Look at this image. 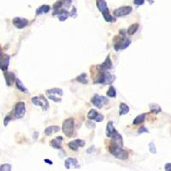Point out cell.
Returning <instances> with one entry per match:
<instances>
[{
    "instance_id": "1",
    "label": "cell",
    "mask_w": 171,
    "mask_h": 171,
    "mask_svg": "<svg viewBox=\"0 0 171 171\" xmlns=\"http://www.w3.org/2000/svg\"><path fill=\"white\" fill-rule=\"evenodd\" d=\"M126 33H127V30H121L120 31V36L115 37L114 49L116 52H118L120 50L126 49L131 44V40L126 37V35H125Z\"/></svg>"
},
{
    "instance_id": "2",
    "label": "cell",
    "mask_w": 171,
    "mask_h": 171,
    "mask_svg": "<svg viewBox=\"0 0 171 171\" xmlns=\"http://www.w3.org/2000/svg\"><path fill=\"white\" fill-rule=\"evenodd\" d=\"M109 152L114 157L120 160H126L128 157V152L124 150L122 146H119L114 142L111 143L109 146Z\"/></svg>"
},
{
    "instance_id": "3",
    "label": "cell",
    "mask_w": 171,
    "mask_h": 171,
    "mask_svg": "<svg viewBox=\"0 0 171 171\" xmlns=\"http://www.w3.org/2000/svg\"><path fill=\"white\" fill-rule=\"evenodd\" d=\"M75 129V121L73 118L66 119L62 123V131L67 137L70 138L74 133Z\"/></svg>"
},
{
    "instance_id": "4",
    "label": "cell",
    "mask_w": 171,
    "mask_h": 171,
    "mask_svg": "<svg viewBox=\"0 0 171 171\" xmlns=\"http://www.w3.org/2000/svg\"><path fill=\"white\" fill-rule=\"evenodd\" d=\"M26 113V105L24 102H18L15 106V109L13 110V115H14V117L15 119H20L22 118L24 116V115Z\"/></svg>"
},
{
    "instance_id": "5",
    "label": "cell",
    "mask_w": 171,
    "mask_h": 171,
    "mask_svg": "<svg viewBox=\"0 0 171 171\" xmlns=\"http://www.w3.org/2000/svg\"><path fill=\"white\" fill-rule=\"evenodd\" d=\"M10 61V56L3 52L2 48L0 46V69L6 71L9 68Z\"/></svg>"
},
{
    "instance_id": "6",
    "label": "cell",
    "mask_w": 171,
    "mask_h": 171,
    "mask_svg": "<svg viewBox=\"0 0 171 171\" xmlns=\"http://www.w3.org/2000/svg\"><path fill=\"white\" fill-rule=\"evenodd\" d=\"M32 102L35 105L40 106L43 110H47L48 108H49V103H48L47 99L43 95L32 98Z\"/></svg>"
},
{
    "instance_id": "7",
    "label": "cell",
    "mask_w": 171,
    "mask_h": 171,
    "mask_svg": "<svg viewBox=\"0 0 171 171\" xmlns=\"http://www.w3.org/2000/svg\"><path fill=\"white\" fill-rule=\"evenodd\" d=\"M91 102L92 103V105L96 106L97 108H99L101 109L103 107V105L107 104L108 103V99L105 98V96L99 95V94H95L92 98Z\"/></svg>"
},
{
    "instance_id": "8",
    "label": "cell",
    "mask_w": 171,
    "mask_h": 171,
    "mask_svg": "<svg viewBox=\"0 0 171 171\" xmlns=\"http://www.w3.org/2000/svg\"><path fill=\"white\" fill-rule=\"evenodd\" d=\"M132 10H133V8L131 6H122V7H120L118 9L114 10L113 14L116 17H122V16L130 14L132 12Z\"/></svg>"
},
{
    "instance_id": "9",
    "label": "cell",
    "mask_w": 171,
    "mask_h": 171,
    "mask_svg": "<svg viewBox=\"0 0 171 171\" xmlns=\"http://www.w3.org/2000/svg\"><path fill=\"white\" fill-rule=\"evenodd\" d=\"M12 23L14 24V26L15 28L19 29H22L24 28H26L27 26H29V21L26 18H22V17H15Z\"/></svg>"
},
{
    "instance_id": "10",
    "label": "cell",
    "mask_w": 171,
    "mask_h": 171,
    "mask_svg": "<svg viewBox=\"0 0 171 171\" xmlns=\"http://www.w3.org/2000/svg\"><path fill=\"white\" fill-rule=\"evenodd\" d=\"M87 118L90 119V120H94L97 122H103L105 116H104V115L100 114L97 110L92 109H91L90 111L88 112V114H87Z\"/></svg>"
},
{
    "instance_id": "11",
    "label": "cell",
    "mask_w": 171,
    "mask_h": 171,
    "mask_svg": "<svg viewBox=\"0 0 171 171\" xmlns=\"http://www.w3.org/2000/svg\"><path fill=\"white\" fill-rule=\"evenodd\" d=\"M53 15H57V17H58V19H59V21L63 22V21L68 19L69 16H70V13H69L68 10L61 8V9H58V10H54Z\"/></svg>"
},
{
    "instance_id": "12",
    "label": "cell",
    "mask_w": 171,
    "mask_h": 171,
    "mask_svg": "<svg viewBox=\"0 0 171 171\" xmlns=\"http://www.w3.org/2000/svg\"><path fill=\"white\" fill-rule=\"evenodd\" d=\"M71 2L72 0H59L54 4L53 9L58 10V9H61L62 7H65L66 9H68L71 6Z\"/></svg>"
},
{
    "instance_id": "13",
    "label": "cell",
    "mask_w": 171,
    "mask_h": 171,
    "mask_svg": "<svg viewBox=\"0 0 171 171\" xmlns=\"http://www.w3.org/2000/svg\"><path fill=\"white\" fill-rule=\"evenodd\" d=\"M69 149H71L73 151H77L79 147H82L85 146V141L82 140V139H75V140H73L68 144Z\"/></svg>"
},
{
    "instance_id": "14",
    "label": "cell",
    "mask_w": 171,
    "mask_h": 171,
    "mask_svg": "<svg viewBox=\"0 0 171 171\" xmlns=\"http://www.w3.org/2000/svg\"><path fill=\"white\" fill-rule=\"evenodd\" d=\"M112 67H113L112 62H111V60L109 58V55H108L107 57H106V59L105 60V62L98 66V69L105 71V70H109L110 69H112Z\"/></svg>"
},
{
    "instance_id": "15",
    "label": "cell",
    "mask_w": 171,
    "mask_h": 171,
    "mask_svg": "<svg viewBox=\"0 0 171 171\" xmlns=\"http://www.w3.org/2000/svg\"><path fill=\"white\" fill-rule=\"evenodd\" d=\"M4 75H5V81H6V84L8 86H11L13 85V83H14V81H15V74L14 73H12V72H7L6 71H4Z\"/></svg>"
},
{
    "instance_id": "16",
    "label": "cell",
    "mask_w": 171,
    "mask_h": 171,
    "mask_svg": "<svg viewBox=\"0 0 171 171\" xmlns=\"http://www.w3.org/2000/svg\"><path fill=\"white\" fill-rule=\"evenodd\" d=\"M116 132V128H114V124H113V122H109L107 123V126H106V131H105L106 136L109 137V138H111L112 135H113Z\"/></svg>"
},
{
    "instance_id": "17",
    "label": "cell",
    "mask_w": 171,
    "mask_h": 171,
    "mask_svg": "<svg viewBox=\"0 0 171 171\" xmlns=\"http://www.w3.org/2000/svg\"><path fill=\"white\" fill-rule=\"evenodd\" d=\"M77 163H78L77 159L73 158V157H69V158H67L66 160H65V162H64V166H65V168H66L67 169H69L72 166L78 168Z\"/></svg>"
},
{
    "instance_id": "18",
    "label": "cell",
    "mask_w": 171,
    "mask_h": 171,
    "mask_svg": "<svg viewBox=\"0 0 171 171\" xmlns=\"http://www.w3.org/2000/svg\"><path fill=\"white\" fill-rule=\"evenodd\" d=\"M102 15H103V17H104L105 22H116V18L113 17V16L110 15L108 8L102 12Z\"/></svg>"
},
{
    "instance_id": "19",
    "label": "cell",
    "mask_w": 171,
    "mask_h": 171,
    "mask_svg": "<svg viewBox=\"0 0 171 171\" xmlns=\"http://www.w3.org/2000/svg\"><path fill=\"white\" fill-rule=\"evenodd\" d=\"M62 139H63L62 137L58 136V137H57L56 139H52V140L51 141V143H50V145H51L53 148H55V149H61V148H62V146H61V143H62Z\"/></svg>"
},
{
    "instance_id": "20",
    "label": "cell",
    "mask_w": 171,
    "mask_h": 171,
    "mask_svg": "<svg viewBox=\"0 0 171 171\" xmlns=\"http://www.w3.org/2000/svg\"><path fill=\"white\" fill-rule=\"evenodd\" d=\"M59 130H60V128L58 126H50L45 129V134L47 136H50L53 133L59 132Z\"/></svg>"
},
{
    "instance_id": "21",
    "label": "cell",
    "mask_w": 171,
    "mask_h": 171,
    "mask_svg": "<svg viewBox=\"0 0 171 171\" xmlns=\"http://www.w3.org/2000/svg\"><path fill=\"white\" fill-rule=\"evenodd\" d=\"M51 10V6L47 5H41L39 8H38L36 10V15H39L41 14H45V13H48Z\"/></svg>"
},
{
    "instance_id": "22",
    "label": "cell",
    "mask_w": 171,
    "mask_h": 171,
    "mask_svg": "<svg viewBox=\"0 0 171 171\" xmlns=\"http://www.w3.org/2000/svg\"><path fill=\"white\" fill-rule=\"evenodd\" d=\"M96 5H97V7H98V9H99V10L101 13L108 8L107 7V3H106L105 0H97L96 1Z\"/></svg>"
},
{
    "instance_id": "23",
    "label": "cell",
    "mask_w": 171,
    "mask_h": 171,
    "mask_svg": "<svg viewBox=\"0 0 171 171\" xmlns=\"http://www.w3.org/2000/svg\"><path fill=\"white\" fill-rule=\"evenodd\" d=\"M146 116H147L146 113H143V114L139 115V116H137L135 117V119L133 120V123L134 124V125H139V124L143 123V122H145V120H146Z\"/></svg>"
},
{
    "instance_id": "24",
    "label": "cell",
    "mask_w": 171,
    "mask_h": 171,
    "mask_svg": "<svg viewBox=\"0 0 171 171\" xmlns=\"http://www.w3.org/2000/svg\"><path fill=\"white\" fill-rule=\"evenodd\" d=\"M46 94H52V95L55 96H62L63 94V92L61 88H52V89H49L46 91Z\"/></svg>"
},
{
    "instance_id": "25",
    "label": "cell",
    "mask_w": 171,
    "mask_h": 171,
    "mask_svg": "<svg viewBox=\"0 0 171 171\" xmlns=\"http://www.w3.org/2000/svg\"><path fill=\"white\" fill-rule=\"evenodd\" d=\"M139 28V23H134L132 24L129 28L127 30V33H128V35H133L134 33H136L138 31Z\"/></svg>"
},
{
    "instance_id": "26",
    "label": "cell",
    "mask_w": 171,
    "mask_h": 171,
    "mask_svg": "<svg viewBox=\"0 0 171 171\" xmlns=\"http://www.w3.org/2000/svg\"><path fill=\"white\" fill-rule=\"evenodd\" d=\"M15 84H16V87L17 89H19L21 92H25V93H29V90L24 86V85L22 84V82L20 81V79L18 78H15Z\"/></svg>"
},
{
    "instance_id": "27",
    "label": "cell",
    "mask_w": 171,
    "mask_h": 171,
    "mask_svg": "<svg viewBox=\"0 0 171 171\" xmlns=\"http://www.w3.org/2000/svg\"><path fill=\"white\" fill-rule=\"evenodd\" d=\"M129 112V107L128 105L124 104V103H121L120 104V116L122 115H127Z\"/></svg>"
},
{
    "instance_id": "28",
    "label": "cell",
    "mask_w": 171,
    "mask_h": 171,
    "mask_svg": "<svg viewBox=\"0 0 171 171\" xmlns=\"http://www.w3.org/2000/svg\"><path fill=\"white\" fill-rule=\"evenodd\" d=\"M150 109H151V112L152 114H158L162 111L161 107L158 105H156V104H151L150 105Z\"/></svg>"
},
{
    "instance_id": "29",
    "label": "cell",
    "mask_w": 171,
    "mask_h": 171,
    "mask_svg": "<svg viewBox=\"0 0 171 171\" xmlns=\"http://www.w3.org/2000/svg\"><path fill=\"white\" fill-rule=\"evenodd\" d=\"M86 73H83L81 74V75H79L77 78H76V81L80 83H82V84H87V80H86Z\"/></svg>"
},
{
    "instance_id": "30",
    "label": "cell",
    "mask_w": 171,
    "mask_h": 171,
    "mask_svg": "<svg viewBox=\"0 0 171 171\" xmlns=\"http://www.w3.org/2000/svg\"><path fill=\"white\" fill-rule=\"evenodd\" d=\"M107 95L109 96V98H116V89H115L112 86H110L108 91H107Z\"/></svg>"
},
{
    "instance_id": "31",
    "label": "cell",
    "mask_w": 171,
    "mask_h": 171,
    "mask_svg": "<svg viewBox=\"0 0 171 171\" xmlns=\"http://www.w3.org/2000/svg\"><path fill=\"white\" fill-rule=\"evenodd\" d=\"M11 170V165L5 163V164H2L0 166V171H10Z\"/></svg>"
},
{
    "instance_id": "32",
    "label": "cell",
    "mask_w": 171,
    "mask_h": 171,
    "mask_svg": "<svg viewBox=\"0 0 171 171\" xmlns=\"http://www.w3.org/2000/svg\"><path fill=\"white\" fill-rule=\"evenodd\" d=\"M149 150L150 152H152V154H156L157 153V148H156V146L154 142H151L149 144Z\"/></svg>"
},
{
    "instance_id": "33",
    "label": "cell",
    "mask_w": 171,
    "mask_h": 171,
    "mask_svg": "<svg viewBox=\"0 0 171 171\" xmlns=\"http://www.w3.org/2000/svg\"><path fill=\"white\" fill-rule=\"evenodd\" d=\"M48 98H49L50 99L52 100V101H54V102H56V103H59V102H61V99L57 98V97H56L55 95L49 94V95H48Z\"/></svg>"
},
{
    "instance_id": "34",
    "label": "cell",
    "mask_w": 171,
    "mask_h": 171,
    "mask_svg": "<svg viewBox=\"0 0 171 171\" xmlns=\"http://www.w3.org/2000/svg\"><path fill=\"white\" fill-rule=\"evenodd\" d=\"M11 119H12V117H11V116H10V115H8V116H5V120H4V124H5V127H7V126H8V124H9V122H10V121H11Z\"/></svg>"
},
{
    "instance_id": "35",
    "label": "cell",
    "mask_w": 171,
    "mask_h": 171,
    "mask_svg": "<svg viewBox=\"0 0 171 171\" xmlns=\"http://www.w3.org/2000/svg\"><path fill=\"white\" fill-rule=\"evenodd\" d=\"M138 133L140 134V133H149V130H148L147 128H146V127H141V128L139 129Z\"/></svg>"
},
{
    "instance_id": "36",
    "label": "cell",
    "mask_w": 171,
    "mask_h": 171,
    "mask_svg": "<svg viewBox=\"0 0 171 171\" xmlns=\"http://www.w3.org/2000/svg\"><path fill=\"white\" fill-rule=\"evenodd\" d=\"M133 3L135 5H143L145 4V0H133Z\"/></svg>"
},
{
    "instance_id": "37",
    "label": "cell",
    "mask_w": 171,
    "mask_h": 171,
    "mask_svg": "<svg viewBox=\"0 0 171 171\" xmlns=\"http://www.w3.org/2000/svg\"><path fill=\"white\" fill-rule=\"evenodd\" d=\"M164 169L166 171H171V163H169L165 164Z\"/></svg>"
},
{
    "instance_id": "38",
    "label": "cell",
    "mask_w": 171,
    "mask_h": 171,
    "mask_svg": "<svg viewBox=\"0 0 171 171\" xmlns=\"http://www.w3.org/2000/svg\"><path fill=\"white\" fill-rule=\"evenodd\" d=\"M44 162L45 163H48V164H50V165H52L53 163L51 160H49V159H47V158H45V159H44Z\"/></svg>"
},
{
    "instance_id": "39",
    "label": "cell",
    "mask_w": 171,
    "mask_h": 171,
    "mask_svg": "<svg viewBox=\"0 0 171 171\" xmlns=\"http://www.w3.org/2000/svg\"><path fill=\"white\" fill-rule=\"evenodd\" d=\"M86 125H87V126H91L90 128H92L95 127V124L92 123V122H87V123H86Z\"/></svg>"
},
{
    "instance_id": "40",
    "label": "cell",
    "mask_w": 171,
    "mask_h": 171,
    "mask_svg": "<svg viewBox=\"0 0 171 171\" xmlns=\"http://www.w3.org/2000/svg\"><path fill=\"white\" fill-rule=\"evenodd\" d=\"M92 150H93V146H91V147L86 151V152H87V153H90V152H92Z\"/></svg>"
}]
</instances>
